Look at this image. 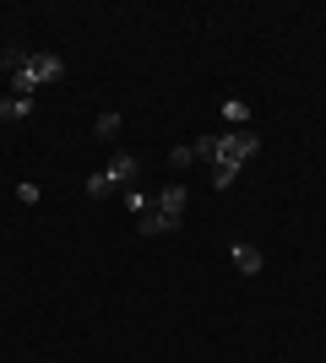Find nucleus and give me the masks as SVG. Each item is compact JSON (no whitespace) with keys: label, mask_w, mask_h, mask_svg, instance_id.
Masks as SVG:
<instances>
[{"label":"nucleus","mask_w":326,"mask_h":363,"mask_svg":"<svg viewBox=\"0 0 326 363\" xmlns=\"http://www.w3.org/2000/svg\"><path fill=\"white\" fill-rule=\"evenodd\" d=\"M223 120H229V130H250V104H239V98H223Z\"/></svg>","instance_id":"423d86ee"},{"label":"nucleus","mask_w":326,"mask_h":363,"mask_svg":"<svg viewBox=\"0 0 326 363\" xmlns=\"http://www.w3.org/2000/svg\"><path fill=\"white\" fill-rule=\"evenodd\" d=\"M190 152H196L202 163H212V168H245L250 157L261 152V141H256V130H223V136L207 130L202 141H190Z\"/></svg>","instance_id":"f257e3e1"},{"label":"nucleus","mask_w":326,"mask_h":363,"mask_svg":"<svg viewBox=\"0 0 326 363\" xmlns=\"http://www.w3.org/2000/svg\"><path fill=\"white\" fill-rule=\"evenodd\" d=\"M185 196H190L185 184H169V190H158V206H163V212H180V217H185Z\"/></svg>","instance_id":"6e6552de"},{"label":"nucleus","mask_w":326,"mask_h":363,"mask_svg":"<svg viewBox=\"0 0 326 363\" xmlns=\"http://www.w3.org/2000/svg\"><path fill=\"white\" fill-rule=\"evenodd\" d=\"M38 196H44V190H38L33 179H22V184H16V201H28V206H38Z\"/></svg>","instance_id":"1a4fd4ad"},{"label":"nucleus","mask_w":326,"mask_h":363,"mask_svg":"<svg viewBox=\"0 0 326 363\" xmlns=\"http://www.w3.org/2000/svg\"><path fill=\"white\" fill-rule=\"evenodd\" d=\"M234 266H239V272H261V250H256V244H234Z\"/></svg>","instance_id":"0eeeda50"},{"label":"nucleus","mask_w":326,"mask_h":363,"mask_svg":"<svg viewBox=\"0 0 326 363\" xmlns=\"http://www.w3.org/2000/svg\"><path fill=\"white\" fill-rule=\"evenodd\" d=\"M98 136H104V141L120 136V114H104V120H98Z\"/></svg>","instance_id":"9d476101"},{"label":"nucleus","mask_w":326,"mask_h":363,"mask_svg":"<svg viewBox=\"0 0 326 363\" xmlns=\"http://www.w3.org/2000/svg\"><path fill=\"white\" fill-rule=\"evenodd\" d=\"M234 174H239V168H212V184H217V190H229Z\"/></svg>","instance_id":"f8f14e48"},{"label":"nucleus","mask_w":326,"mask_h":363,"mask_svg":"<svg viewBox=\"0 0 326 363\" xmlns=\"http://www.w3.org/2000/svg\"><path fill=\"white\" fill-rule=\"evenodd\" d=\"M169 163H174V168H190V163H196V152H190V147H174Z\"/></svg>","instance_id":"9b49d317"},{"label":"nucleus","mask_w":326,"mask_h":363,"mask_svg":"<svg viewBox=\"0 0 326 363\" xmlns=\"http://www.w3.org/2000/svg\"><path fill=\"white\" fill-rule=\"evenodd\" d=\"M136 174H141L136 157H131V152H114L98 174H87V196L104 201V196H114V190H131V184H136Z\"/></svg>","instance_id":"7ed1b4c3"},{"label":"nucleus","mask_w":326,"mask_h":363,"mask_svg":"<svg viewBox=\"0 0 326 363\" xmlns=\"http://www.w3.org/2000/svg\"><path fill=\"white\" fill-rule=\"evenodd\" d=\"M33 114V98H22V92H11V98H0V120L16 125V120H28Z\"/></svg>","instance_id":"39448f33"},{"label":"nucleus","mask_w":326,"mask_h":363,"mask_svg":"<svg viewBox=\"0 0 326 363\" xmlns=\"http://www.w3.org/2000/svg\"><path fill=\"white\" fill-rule=\"evenodd\" d=\"M180 223H185V217H180V212H163L158 201H147V212H136V233H141V239H158V233H180Z\"/></svg>","instance_id":"20e7f679"},{"label":"nucleus","mask_w":326,"mask_h":363,"mask_svg":"<svg viewBox=\"0 0 326 363\" xmlns=\"http://www.w3.org/2000/svg\"><path fill=\"white\" fill-rule=\"evenodd\" d=\"M60 76H65V60L55 55V49H38V55H28V60H22V71H11V92L33 98L38 87H49V82H60Z\"/></svg>","instance_id":"f03ea898"}]
</instances>
